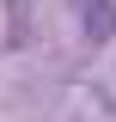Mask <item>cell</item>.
I'll use <instances>...</instances> for the list:
<instances>
[{
    "instance_id": "obj_1",
    "label": "cell",
    "mask_w": 116,
    "mask_h": 122,
    "mask_svg": "<svg viewBox=\"0 0 116 122\" xmlns=\"http://www.w3.org/2000/svg\"><path fill=\"white\" fill-rule=\"evenodd\" d=\"M73 12H79L86 43H110L116 37V0H73Z\"/></svg>"
}]
</instances>
